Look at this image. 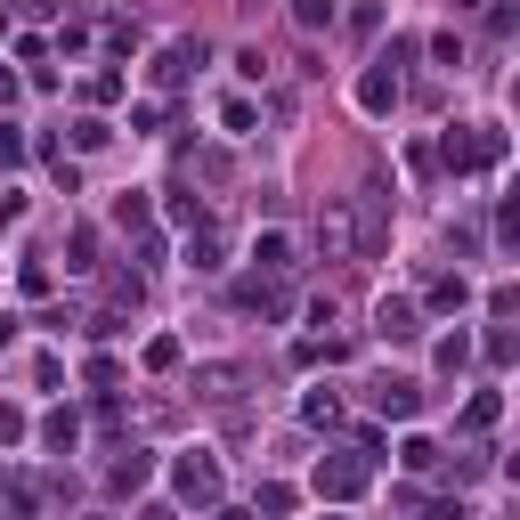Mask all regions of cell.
<instances>
[{
  "instance_id": "7",
  "label": "cell",
  "mask_w": 520,
  "mask_h": 520,
  "mask_svg": "<svg viewBox=\"0 0 520 520\" xmlns=\"http://www.w3.org/2000/svg\"><path fill=\"white\" fill-rule=\"evenodd\" d=\"M106 480H114V496H139V488L155 480V455H147V447H122V464H114Z\"/></svg>"
},
{
  "instance_id": "14",
  "label": "cell",
  "mask_w": 520,
  "mask_h": 520,
  "mask_svg": "<svg viewBox=\"0 0 520 520\" xmlns=\"http://www.w3.org/2000/svg\"><path fill=\"white\" fill-rule=\"evenodd\" d=\"M106 139H114V122H98V114H82V122H74V147H82V155H98Z\"/></svg>"
},
{
  "instance_id": "26",
  "label": "cell",
  "mask_w": 520,
  "mask_h": 520,
  "mask_svg": "<svg viewBox=\"0 0 520 520\" xmlns=\"http://www.w3.org/2000/svg\"><path fill=\"white\" fill-rule=\"evenodd\" d=\"M82 98H98V106H106V98H122V74H90V82H82Z\"/></svg>"
},
{
  "instance_id": "11",
  "label": "cell",
  "mask_w": 520,
  "mask_h": 520,
  "mask_svg": "<svg viewBox=\"0 0 520 520\" xmlns=\"http://www.w3.org/2000/svg\"><path fill=\"white\" fill-rule=\"evenodd\" d=\"M504 415V390H472V407H464V431H496Z\"/></svg>"
},
{
  "instance_id": "29",
  "label": "cell",
  "mask_w": 520,
  "mask_h": 520,
  "mask_svg": "<svg viewBox=\"0 0 520 520\" xmlns=\"http://www.w3.org/2000/svg\"><path fill=\"white\" fill-rule=\"evenodd\" d=\"M139 520H179V512H171V504H147V512H139Z\"/></svg>"
},
{
  "instance_id": "12",
  "label": "cell",
  "mask_w": 520,
  "mask_h": 520,
  "mask_svg": "<svg viewBox=\"0 0 520 520\" xmlns=\"http://www.w3.org/2000/svg\"><path fill=\"white\" fill-rule=\"evenodd\" d=\"M90 252H98V236H90V228H74V236H65V269H74V277H82V269H98Z\"/></svg>"
},
{
  "instance_id": "4",
  "label": "cell",
  "mask_w": 520,
  "mask_h": 520,
  "mask_svg": "<svg viewBox=\"0 0 520 520\" xmlns=\"http://www.w3.org/2000/svg\"><path fill=\"white\" fill-rule=\"evenodd\" d=\"M195 65H204V41H163L155 49V90H179Z\"/></svg>"
},
{
  "instance_id": "10",
  "label": "cell",
  "mask_w": 520,
  "mask_h": 520,
  "mask_svg": "<svg viewBox=\"0 0 520 520\" xmlns=\"http://www.w3.org/2000/svg\"><path fill=\"white\" fill-rule=\"evenodd\" d=\"M252 260H260L269 277H285V269H293V236H277V228H269V236L252 244Z\"/></svg>"
},
{
  "instance_id": "6",
  "label": "cell",
  "mask_w": 520,
  "mask_h": 520,
  "mask_svg": "<svg viewBox=\"0 0 520 520\" xmlns=\"http://www.w3.org/2000/svg\"><path fill=\"white\" fill-rule=\"evenodd\" d=\"M374 407H382L390 423H407V415L423 407V390H415V382H399V374H382V382H374Z\"/></svg>"
},
{
  "instance_id": "13",
  "label": "cell",
  "mask_w": 520,
  "mask_h": 520,
  "mask_svg": "<svg viewBox=\"0 0 520 520\" xmlns=\"http://www.w3.org/2000/svg\"><path fill=\"white\" fill-rule=\"evenodd\" d=\"M293 25L301 33H325V25H334V0H293Z\"/></svg>"
},
{
  "instance_id": "21",
  "label": "cell",
  "mask_w": 520,
  "mask_h": 520,
  "mask_svg": "<svg viewBox=\"0 0 520 520\" xmlns=\"http://www.w3.org/2000/svg\"><path fill=\"white\" fill-rule=\"evenodd\" d=\"M252 512H269V520H285V512H293V488H285V480H269V488H260V504H252Z\"/></svg>"
},
{
  "instance_id": "17",
  "label": "cell",
  "mask_w": 520,
  "mask_h": 520,
  "mask_svg": "<svg viewBox=\"0 0 520 520\" xmlns=\"http://www.w3.org/2000/svg\"><path fill=\"white\" fill-rule=\"evenodd\" d=\"M41 439H49L57 455H74V439H82V423H74V415H49V423H41Z\"/></svg>"
},
{
  "instance_id": "15",
  "label": "cell",
  "mask_w": 520,
  "mask_h": 520,
  "mask_svg": "<svg viewBox=\"0 0 520 520\" xmlns=\"http://www.w3.org/2000/svg\"><path fill=\"white\" fill-rule=\"evenodd\" d=\"M317 244H325V252H350V212H325V220H317Z\"/></svg>"
},
{
  "instance_id": "8",
  "label": "cell",
  "mask_w": 520,
  "mask_h": 520,
  "mask_svg": "<svg viewBox=\"0 0 520 520\" xmlns=\"http://www.w3.org/2000/svg\"><path fill=\"white\" fill-rule=\"evenodd\" d=\"M236 301H244L252 317H293V293H285V285H260V277H252V285H236Z\"/></svg>"
},
{
  "instance_id": "20",
  "label": "cell",
  "mask_w": 520,
  "mask_h": 520,
  "mask_svg": "<svg viewBox=\"0 0 520 520\" xmlns=\"http://www.w3.org/2000/svg\"><path fill=\"white\" fill-rule=\"evenodd\" d=\"M464 301H472L464 277H439V285H431V309H464Z\"/></svg>"
},
{
  "instance_id": "24",
  "label": "cell",
  "mask_w": 520,
  "mask_h": 520,
  "mask_svg": "<svg viewBox=\"0 0 520 520\" xmlns=\"http://www.w3.org/2000/svg\"><path fill=\"white\" fill-rule=\"evenodd\" d=\"M480 350H488V366H512V334H504V325H488V342H480Z\"/></svg>"
},
{
  "instance_id": "18",
  "label": "cell",
  "mask_w": 520,
  "mask_h": 520,
  "mask_svg": "<svg viewBox=\"0 0 520 520\" xmlns=\"http://www.w3.org/2000/svg\"><path fill=\"white\" fill-rule=\"evenodd\" d=\"M399 464H407V472H439V447H431V439H423V431H415V439H407V447H399Z\"/></svg>"
},
{
  "instance_id": "16",
  "label": "cell",
  "mask_w": 520,
  "mask_h": 520,
  "mask_svg": "<svg viewBox=\"0 0 520 520\" xmlns=\"http://www.w3.org/2000/svg\"><path fill=\"white\" fill-rule=\"evenodd\" d=\"M195 382H204V399H236V382H244V374H236V366H204Z\"/></svg>"
},
{
  "instance_id": "1",
  "label": "cell",
  "mask_w": 520,
  "mask_h": 520,
  "mask_svg": "<svg viewBox=\"0 0 520 520\" xmlns=\"http://www.w3.org/2000/svg\"><path fill=\"white\" fill-rule=\"evenodd\" d=\"M439 163H447L455 179H464V171H480V163H504V130H447Z\"/></svg>"
},
{
  "instance_id": "25",
  "label": "cell",
  "mask_w": 520,
  "mask_h": 520,
  "mask_svg": "<svg viewBox=\"0 0 520 520\" xmlns=\"http://www.w3.org/2000/svg\"><path fill=\"white\" fill-rule=\"evenodd\" d=\"M0 163H25V130L17 122H0Z\"/></svg>"
},
{
  "instance_id": "28",
  "label": "cell",
  "mask_w": 520,
  "mask_h": 520,
  "mask_svg": "<svg viewBox=\"0 0 520 520\" xmlns=\"http://www.w3.org/2000/svg\"><path fill=\"white\" fill-rule=\"evenodd\" d=\"M17 325H25V317H9V309H0V350H9V342H17Z\"/></svg>"
},
{
  "instance_id": "5",
  "label": "cell",
  "mask_w": 520,
  "mask_h": 520,
  "mask_svg": "<svg viewBox=\"0 0 520 520\" xmlns=\"http://www.w3.org/2000/svg\"><path fill=\"white\" fill-rule=\"evenodd\" d=\"M374 334H382V342H415V334H423V325H415V301H390V293H382V301H374Z\"/></svg>"
},
{
  "instance_id": "9",
  "label": "cell",
  "mask_w": 520,
  "mask_h": 520,
  "mask_svg": "<svg viewBox=\"0 0 520 520\" xmlns=\"http://www.w3.org/2000/svg\"><path fill=\"white\" fill-rule=\"evenodd\" d=\"M358 106H366V114H390V106H399V74H390V65H374V74L358 82Z\"/></svg>"
},
{
  "instance_id": "27",
  "label": "cell",
  "mask_w": 520,
  "mask_h": 520,
  "mask_svg": "<svg viewBox=\"0 0 520 520\" xmlns=\"http://www.w3.org/2000/svg\"><path fill=\"white\" fill-rule=\"evenodd\" d=\"M147 366H155V374H163V366H179V342H171V334H155V342H147Z\"/></svg>"
},
{
  "instance_id": "19",
  "label": "cell",
  "mask_w": 520,
  "mask_h": 520,
  "mask_svg": "<svg viewBox=\"0 0 520 520\" xmlns=\"http://www.w3.org/2000/svg\"><path fill=\"white\" fill-rule=\"evenodd\" d=\"M464 366H472V342L447 334V342H439V374H464Z\"/></svg>"
},
{
  "instance_id": "3",
  "label": "cell",
  "mask_w": 520,
  "mask_h": 520,
  "mask_svg": "<svg viewBox=\"0 0 520 520\" xmlns=\"http://www.w3.org/2000/svg\"><path fill=\"white\" fill-rule=\"evenodd\" d=\"M366 488V447H350V455H325V464H317V496H358Z\"/></svg>"
},
{
  "instance_id": "23",
  "label": "cell",
  "mask_w": 520,
  "mask_h": 520,
  "mask_svg": "<svg viewBox=\"0 0 520 520\" xmlns=\"http://www.w3.org/2000/svg\"><path fill=\"white\" fill-rule=\"evenodd\" d=\"M17 439H25V407L0 399V447H17Z\"/></svg>"
},
{
  "instance_id": "30",
  "label": "cell",
  "mask_w": 520,
  "mask_h": 520,
  "mask_svg": "<svg viewBox=\"0 0 520 520\" xmlns=\"http://www.w3.org/2000/svg\"><path fill=\"white\" fill-rule=\"evenodd\" d=\"M9 98H17V74H0V106H9Z\"/></svg>"
},
{
  "instance_id": "22",
  "label": "cell",
  "mask_w": 520,
  "mask_h": 520,
  "mask_svg": "<svg viewBox=\"0 0 520 520\" xmlns=\"http://www.w3.org/2000/svg\"><path fill=\"white\" fill-rule=\"evenodd\" d=\"M301 415H309V423H342V407H334V390H309V399H301Z\"/></svg>"
},
{
  "instance_id": "2",
  "label": "cell",
  "mask_w": 520,
  "mask_h": 520,
  "mask_svg": "<svg viewBox=\"0 0 520 520\" xmlns=\"http://www.w3.org/2000/svg\"><path fill=\"white\" fill-rule=\"evenodd\" d=\"M171 488H179V504H220V464L195 447V455H179V464H171Z\"/></svg>"
}]
</instances>
